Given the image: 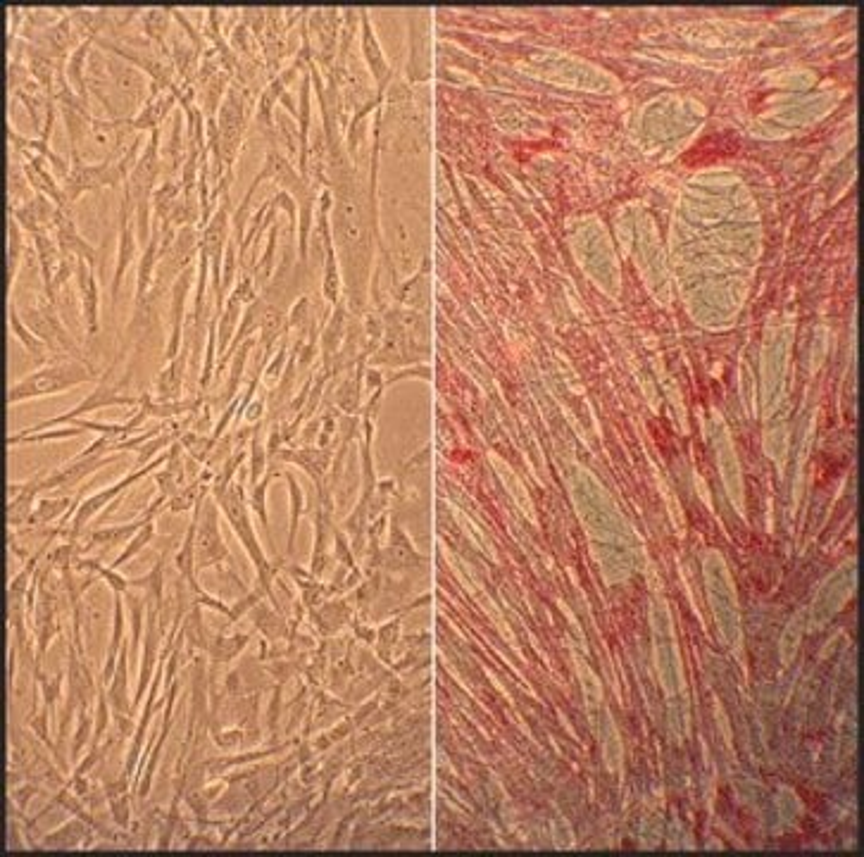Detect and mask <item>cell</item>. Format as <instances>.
<instances>
[{
    "label": "cell",
    "mask_w": 864,
    "mask_h": 857,
    "mask_svg": "<svg viewBox=\"0 0 864 857\" xmlns=\"http://www.w3.org/2000/svg\"><path fill=\"white\" fill-rule=\"evenodd\" d=\"M86 377H89V374H81V369H77V367L46 369V372L36 374V377L22 381L17 389H12V400L24 398V396H34V393L60 391V389H65V386L74 384V381H81Z\"/></svg>",
    "instance_id": "6da1fadb"
}]
</instances>
